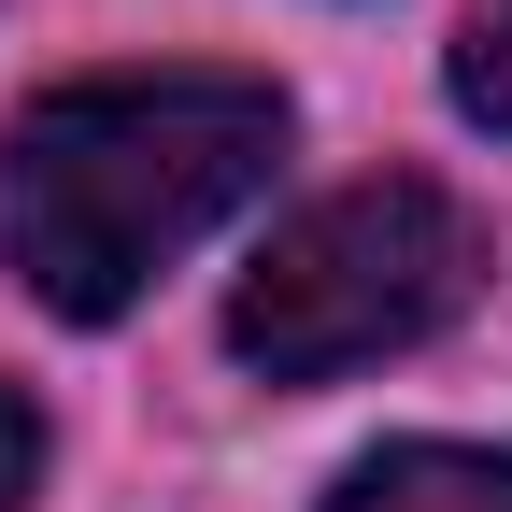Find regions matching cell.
<instances>
[{
  "instance_id": "5",
  "label": "cell",
  "mask_w": 512,
  "mask_h": 512,
  "mask_svg": "<svg viewBox=\"0 0 512 512\" xmlns=\"http://www.w3.org/2000/svg\"><path fill=\"white\" fill-rule=\"evenodd\" d=\"M29 484H43V413H29V384H0V512Z\"/></svg>"
},
{
  "instance_id": "2",
  "label": "cell",
  "mask_w": 512,
  "mask_h": 512,
  "mask_svg": "<svg viewBox=\"0 0 512 512\" xmlns=\"http://www.w3.org/2000/svg\"><path fill=\"white\" fill-rule=\"evenodd\" d=\"M484 271H498V242L456 185L370 171V185H328L313 214L271 228V256L228 299V356L271 370V384H342V370H384V356L441 342L484 299Z\"/></svg>"
},
{
  "instance_id": "3",
  "label": "cell",
  "mask_w": 512,
  "mask_h": 512,
  "mask_svg": "<svg viewBox=\"0 0 512 512\" xmlns=\"http://www.w3.org/2000/svg\"><path fill=\"white\" fill-rule=\"evenodd\" d=\"M328 512H512V456L498 441H384L342 470Z\"/></svg>"
},
{
  "instance_id": "4",
  "label": "cell",
  "mask_w": 512,
  "mask_h": 512,
  "mask_svg": "<svg viewBox=\"0 0 512 512\" xmlns=\"http://www.w3.org/2000/svg\"><path fill=\"white\" fill-rule=\"evenodd\" d=\"M441 86H456V114H470V128H498V143H512V0H470V15H456Z\"/></svg>"
},
{
  "instance_id": "1",
  "label": "cell",
  "mask_w": 512,
  "mask_h": 512,
  "mask_svg": "<svg viewBox=\"0 0 512 512\" xmlns=\"http://www.w3.org/2000/svg\"><path fill=\"white\" fill-rule=\"evenodd\" d=\"M285 157V86L256 72H86L0 128V256L43 313L114 328L185 242H214Z\"/></svg>"
}]
</instances>
